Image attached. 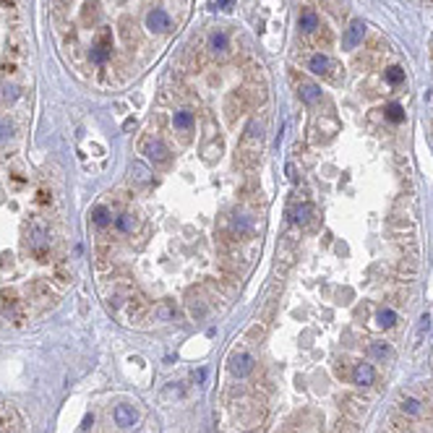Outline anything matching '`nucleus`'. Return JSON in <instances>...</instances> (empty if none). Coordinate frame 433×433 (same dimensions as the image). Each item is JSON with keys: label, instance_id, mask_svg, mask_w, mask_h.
<instances>
[{"label": "nucleus", "instance_id": "f257e3e1", "mask_svg": "<svg viewBox=\"0 0 433 433\" xmlns=\"http://www.w3.org/2000/svg\"><path fill=\"white\" fill-rule=\"evenodd\" d=\"M308 71L321 76V79H329V81H337V71H339V63L334 58H329L327 52H316L308 58Z\"/></svg>", "mask_w": 433, "mask_h": 433}, {"label": "nucleus", "instance_id": "f03ea898", "mask_svg": "<svg viewBox=\"0 0 433 433\" xmlns=\"http://www.w3.org/2000/svg\"><path fill=\"white\" fill-rule=\"evenodd\" d=\"M363 37H365V24L360 19L350 21V26L345 29V37H342V47L345 50H355L358 44H363Z\"/></svg>", "mask_w": 433, "mask_h": 433}, {"label": "nucleus", "instance_id": "7ed1b4c3", "mask_svg": "<svg viewBox=\"0 0 433 433\" xmlns=\"http://www.w3.org/2000/svg\"><path fill=\"white\" fill-rule=\"evenodd\" d=\"M170 16L162 11V8H154V11H149V16H146V29H151V32H167L170 29Z\"/></svg>", "mask_w": 433, "mask_h": 433}, {"label": "nucleus", "instance_id": "20e7f679", "mask_svg": "<svg viewBox=\"0 0 433 433\" xmlns=\"http://www.w3.org/2000/svg\"><path fill=\"white\" fill-rule=\"evenodd\" d=\"M376 381V370L370 363H358L352 370V384H358V386H370Z\"/></svg>", "mask_w": 433, "mask_h": 433}, {"label": "nucleus", "instance_id": "39448f33", "mask_svg": "<svg viewBox=\"0 0 433 433\" xmlns=\"http://www.w3.org/2000/svg\"><path fill=\"white\" fill-rule=\"evenodd\" d=\"M298 97H300L305 104L313 107V104L321 102L323 94H321V86H316V84H311V81H300V84H298Z\"/></svg>", "mask_w": 433, "mask_h": 433}, {"label": "nucleus", "instance_id": "423d86ee", "mask_svg": "<svg viewBox=\"0 0 433 433\" xmlns=\"http://www.w3.org/2000/svg\"><path fill=\"white\" fill-rule=\"evenodd\" d=\"M144 154H146L149 159H154V162H167L170 149L159 141V138H149V141L144 144Z\"/></svg>", "mask_w": 433, "mask_h": 433}, {"label": "nucleus", "instance_id": "0eeeda50", "mask_svg": "<svg viewBox=\"0 0 433 433\" xmlns=\"http://www.w3.org/2000/svg\"><path fill=\"white\" fill-rule=\"evenodd\" d=\"M230 370H233L238 378H245L253 370V358H251V355H245V352L235 355V358L230 360Z\"/></svg>", "mask_w": 433, "mask_h": 433}, {"label": "nucleus", "instance_id": "6e6552de", "mask_svg": "<svg viewBox=\"0 0 433 433\" xmlns=\"http://www.w3.org/2000/svg\"><path fill=\"white\" fill-rule=\"evenodd\" d=\"M110 32H102L99 34V39H97V44L91 47V60L94 63H104L107 58H110Z\"/></svg>", "mask_w": 433, "mask_h": 433}, {"label": "nucleus", "instance_id": "1a4fd4ad", "mask_svg": "<svg viewBox=\"0 0 433 433\" xmlns=\"http://www.w3.org/2000/svg\"><path fill=\"white\" fill-rule=\"evenodd\" d=\"M298 26H300V32H303V34H311V32H316V29H321V21H318V16H316V11L305 8V11L300 13Z\"/></svg>", "mask_w": 433, "mask_h": 433}, {"label": "nucleus", "instance_id": "9d476101", "mask_svg": "<svg viewBox=\"0 0 433 433\" xmlns=\"http://www.w3.org/2000/svg\"><path fill=\"white\" fill-rule=\"evenodd\" d=\"M209 50H211L214 55H220V58H225V55H227V50H230V42H227V34H225V32H214V34L209 37Z\"/></svg>", "mask_w": 433, "mask_h": 433}, {"label": "nucleus", "instance_id": "9b49d317", "mask_svg": "<svg viewBox=\"0 0 433 433\" xmlns=\"http://www.w3.org/2000/svg\"><path fill=\"white\" fill-rule=\"evenodd\" d=\"M115 423H118L120 428H131V425L136 423V412H133L128 405H118V407H115Z\"/></svg>", "mask_w": 433, "mask_h": 433}, {"label": "nucleus", "instance_id": "f8f14e48", "mask_svg": "<svg viewBox=\"0 0 433 433\" xmlns=\"http://www.w3.org/2000/svg\"><path fill=\"white\" fill-rule=\"evenodd\" d=\"M193 123H196V120H193V113H188V110H178V113L173 115V126H175L178 131H183V133L191 131Z\"/></svg>", "mask_w": 433, "mask_h": 433}, {"label": "nucleus", "instance_id": "ddd939ff", "mask_svg": "<svg viewBox=\"0 0 433 433\" xmlns=\"http://www.w3.org/2000/svg\"><path fill=\"white\" fill-rule=\"evenodd\" d=\"M311 216H313V206L311 204H300V206L292 209V222L300 225V227L311 222Z\"/></svg>", "mask_w": 433, "mask_h": 433}, {"label": "nucleus", "instance_id": "4468645a", "mask_svg": "<svg viewBox=\"0 0 433 433\" xmlns=\"http://www.w3.org/2000/svg\"><path fill=\"white\" fill-rule=\"evenodd\" d=\"M131 175H133V180H136V183H141V185H149V183H151V173H149V167H146V165H141V162H133V165H131Z\"/></svg>", "mask_w": 433, "mask_h": 433}, {"label": "nucleus", "instance_id": "2eb2a0df", "mask_svg": "<svg viewBox=\"0 0 433 433\" xmlns=\"http://www.w3.org/2000/svg\"><path fill=\"white\" fill-rule=\"evenodd\" d=\"M136 227H138V222H136V216H133V214H120V216H118V230H120V233L133 235V233H136Z\"/></svg>", "mask_w": 433, "mask_h": 433}, {"label": "nucleus", "instance_id": "dca6fc26", "mask_svg": "<svg viewBox=\"0 0 433 433\" xmlns=\"http://www.w3.org/2000/svg\"><path fill=\"white\" fill-rule=\"evenodd\" d=\"M368 352H370V358H376V360L392 358V347L384 345V342H370V345H368Z\"/></svg>", "mask_w": 433, "mask_h": 433}, {"label": "nucleus", "instance_id": "f3484780", "mask_svg": "<svg viewBox=\"0 0 433 433\" xmlns=\"http://www.w3.org/2000/svg\"><path fill=\"white\" fill-rule=\"evenodd\" d=\"M261 136H264V126H261L258 120H251L248 126H245V141H256V144H261Z\"/></svg>", "mask_w": 433, "mask_h": 433}, {"label": "nucleus", "instance_id": "a211bd4d", "mask_svg": "<svg viewBox=\"0 0 433 433\" xmlns=\"http://www.w3.org/2000/svg\"><path fill=\"white\" fill-rule=\"evenodd\" d=\"M19 99V89L16 86H0V102H3V104H13V102H16Z\"/></svg>", "mask_w": 433, "mask_h": 433}, {"label": "nucleus", "instance_id": "6ab92c4d", "mask_svg": "<svg viewBox=\"0 0 433 433\" xmlns=\"http://www.w3.org/2000/svg\"><path fill=\"white\" fill-rule=\"evenodd\" d=\"M378 327H384V329H389V327H394L397 323V313L394 311H389V308H384V311H378Z\"/></svg>", "mask_w": 433, "mask_h": 433}, {"label": "nucleus", "instance_id": "aec40b11", "mask_svg": "<svg viewBox=\"0 0 433 433\" xmlns=\"http://www.w3.org/2000/svg\"><path fill=\"white\" fill-rule=\"evenodd\" d=\"M110 216L113 214H110V209H107V206H97L94 211H91V220H94L99 227H104L107 222H110Z\"/></svg>", "mask_w": 433, "mask_h": 433}, {"label": "nucleus", "instance_id": "412c9836", "mask_svg": "<svg viewBox=\"0 0 433 433\" xmlns=\"http://www.w3.org/2000/svg\"><path fill=\"white\" fill-rule=\"evenodd\" d=\"M29 243H32L34 248H42V245L47 243V233H44V227H34V230H32V238H29Z\"/></svg>", "mask_w": 433, "mask_h": 433}, {"label": "nucleus", "instance_id": "4be33fe9", "mask_svg": "<svg viewBox=\"0 0 433 433\" xmlns=\"http://www.w3.org/2000/svg\"><path fill=\"white\" fill-rule=\"evenodd\" d=\"M402 410H405V412H410V415H417V412H420V402H417V399H412V397H405V399H402V405H399Z\"/></svg>", "mask_w": 433, "mask_h": 433}, {"label": "nucleus", "instance_id": "5701e85b", "mask_svg": "<svg viewBox=\"0 0 433 433\" xmlns=\"http://www.w3.org/2000/svg\"><path fill=\"white\" fill-rule=\"evenodd\" d=\"M386 81H389V84H399V81H405V73H402V68H386Z\"/></svg>", "mask_w": 433, "mask_h": 433}, {"label": "nucleus", "instance_id": "b1692460", "mask_svg": "<svg viewBox=\"0 0 433 433\" xmlns=\"http://www.w3.org/2000/svg\"><path fill=\"white\" fill-rule=\"evenodd\" d=\"M386 118H389L392 123H399V120H405V113H402L399 104H389L386 107Z\"/></svg>", "mask_w": 433, "mask_h": 433}, {"label": "nucleus", "instance_id": "393cba45", "mask_svg": "<svg viewBox=\"0 0 433 433\" xmlns=\"http://www.w3.org/2000/svg\"><path fill=\"white\" fill-rule=\"evenodd\" d=\"M157 316H159L162 321H170V318L175 316V311H173L170 305H159V308H157Z\"/></svg>", "mask_w": 433, "mask_h": 433}, {"label": "nucleus", "instance_id": "a878e982", "mask_svg": "<svg viewBox=\"0 0 433 433\" xmlns=\"http://www.w3.org/2000/svg\"><path fill=\"white\" fill-rule=\"evenodd\" d=\"M358 428H355L352 423H337V428H334V433H355Z\"/></svg>", "mask_w": 433, "mask_h": 433}, {"label": "nucleus", "instance_id": "bb28decb", "mask_svg": "<svg viewBox=\"0 0 433 433\" xmlns=\"http://www.w3.org/2000/svg\"><path fill=\"white\" fill-rule=\"evenodd\" d=\"M11 126H8V123L6 120H0V141H6V138H11Z\"/></svg>", "mask_w": 433, "mask_h": 433}, {"label": "nucleus", "instance_id": "cd10ccee", "mask_svg": "<svg viewBox=\"0 0 433 433\" xmlns=\"http://www.w3.org/2000/svg\"><path fill=\"white\" fill-rule=\"evenodd\" d=\"M91 425H94V415H86V417H84V423H81V430H89Z\"/></svg>", "mask_w": 433, "mask_h": 433}, {"label": "nucleus", "instance_id": "c85d7f7f", "mask_svg": "<svg viewBox=\"0 0 433 433\" xmlns=\"http://www.w3.org/2000/svg\"><path fill=\"white\" fill-rule=\"evenodd\" d=\"M216 6H220L222 11H230V8L235 6V0H216Z\"/></svg>", "mask_w": 433, "mask_h": 433}, {"label": "nucleus", "instance_id": "c756f323", "mask_svg": "<svg viewBox=\"0 0 433 433\" xmlns=\"http://www.w3.org/2000/svg\"><path fill=\"white\" fill-rule=\"evenodd\" d=\"M428 321H430L428 316H423V318H420V327H417V334H423V332H428V327H430Z\"/></svg>", "mask_w": 433, "mask_h": 433}, {"label": "nucleus", "instance_id": "7c9ffc66", "mask_svg": "<svg viewBox=\"0 0 433 433\" xmlns=\"http://www.w3.org/2000/svg\"><path fill=\"white\" fill-rule=\"evenodd\" d=\"M287 178H290V180L298 178V175H295V165H287Z\"/></svg>", "mask_w": 433, "mask_h": 433}]
</instances>
